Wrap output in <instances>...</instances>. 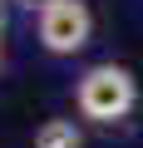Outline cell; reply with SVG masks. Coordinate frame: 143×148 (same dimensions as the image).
Returning <instances> with one entry per match:
<instances>
[{"mask_svg":"<svg viewBox=\"0 0 143 148\" xmlns=\"http://www.w3.org/2000/svg\"><path fill=\"white\" fill-rule=\"evenodd\" d=\"M35 148H84V133L74 119H44L35 128Z\"/></svg>","mask_w":143,"mask_h":148,"instance_id":"3957f363","label":"cell"},{"mask_svg":"<svg viewBox=\"0 0 143 148\" xmlns=\"http://www.w3.org/2000/svg\"><path fill=\"white\" fill-rule=\"evenodd\" d=\"M35 30H40V45L49 54H79L94 35V15L84 0H44Z\"/></svg>","mask_w":143,"mask_h":148,"instance_id":"7a4b0ae2","label":"cell"},{"mask_svg":"<svg viewBox=\"0 0 143 148\" xmlns=\"http://www.w3.org/2000/svg\"><path fill=\"white\" fill-rule=\"evenodd\" d=\"M20 5H44V0H20Z\"/></svg>","mask_w":143,"mask_h":148,"instance_id":"277c9868","label":"cell"},{"mask_svg":"<svg viewBox=\"0 0 143 148\" xmlns=\"http://www.w3.org/2000/svg\"><path fill=\"white\" fill-rule=\"evenodd\" d=\"M138 104V79L123 64H89L74 84V109L89 123H118Z\"/></svg>","mask_w":143,"mask_h":148,"instance_id":"6da1fadb","label":"cell"}]
</instances>
